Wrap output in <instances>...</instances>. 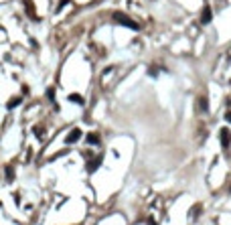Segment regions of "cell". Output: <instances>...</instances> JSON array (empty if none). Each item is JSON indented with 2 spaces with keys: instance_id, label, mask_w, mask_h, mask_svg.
<instances>
[{
  "instance_id": "cell-9",
  "label": "cell",
  "mask_w": 231,
  "mask_h": 225,
  "mask_svg": "<svg viewBox=\"0 0 231 225\" xmlns=\"http://www.w3.org/2000/svg\"><path fill=\"white\" fill-rule=\"evenodd\" d=\"M87 142H91V144H97V142H99V138L95 136V134H91V136H87Z\"/></svg>"
},
{
  "instance_id": "cell-1",
  "label": "cell",
  "mask_w": 231,
  "mask_h": 225,
  "mask_svg": "<svg viewBox=\"0 0 231 225\" xmlns=\"http://www.w3.org/2000/svg\"><path fill=\"white\" fill-rule=\"evenodd\" d=\"M114 21L118 22V24L128 27V28H138L136 22H132V18H130V16H126V14H122V12H114Z\"/></svg>"
},
{
  "instance_id": "cell-8",
  "label": "cell",
  "mask_w": 231,
  "mask_h": 225,
  "mask_svg": "<svg viewBox=\"0 0 231 225\" xmlns=\"http://www.w3.org/2000/svg\"><path fill=\"white\" fill-rule=\"evenodd\" d=\"M69 99H71V102H75V103H83L81 96H77V93H75V96H71V97H69Z\"/></svg>"
},
{
  "instance_id": "cell-4",
  "label": "cell",
  "mask_w": 231,
  "mask_h": 225,
  "mask_svg": "<svg viewBox=\"0 0 231 225\" xmlns=\"http://www.w3.org/2000/svg\"><path fill=\"white\" fill-rule=\"evenodd\" d=\"M79 134H81L79 130H71L69 136H67V142H77V140H79Z\"/></svg>"
},
{
  "instance_id": "cell-6",
  "label": "cell",
  "mask_w": 231,
  "mask_h": 225,
  "mask_svg": "<svg viewBox=\"0 0 231 225\" xmlns=\"http://www.w3.org/2000/svg\"><path fill=\"white\" fill-rule=\"evenodd\" d=\"M18 103H21V97H12V99H10V102H8V108L12 109V108H16V106H18Z\"/></svg>"
},
{
  "instance_id": "cell-2",
  "label": "cell",
  "mask_w": 231,
  "mask_h": 225,
  "mask_svg": "<svg viewBox=\"0 0 231 225\" xmlns=\"http://www.w3.org/2000/svg\"><path fill=\"white\" fill-rule=\"evenodd\" d=\"M229 142H231V132L229 130H221V144L229 146Z\"/></svg>"
},
{
  "instance_id": "cell-5",
  "label": "cell",
  "mask_w": 231,
  "mask_h": 225,
  "mask_svg": "<svg viewBox=\"0 0 231 225\" xmlns=\"http://www.w3.org/2000/svg\"><path fill=\"white\" fill-rule=\"evenodd\" d=\"M199 108L203 109V112H207V109H209V103H207V97H199Z\"/></svg>"
},
{
  "instance_id": "cell-7",
  "label": "cell",
  "mask_w": 231,
  "mask_h": 225,
  "mask_svg": "<svg viewBox=\"0 0 231 225\" xmlns=\"http://www.w3.org/2000/svg\"><path fill=\"white\" fill-rule=\"evenodd\" d=\"M4 172H6V178L10 181V178H14V171H12V166H6L4 168Z\"/></svg>"
},
{
  "instance_id": "cell-3",
  "label": "cell",
  "mask_w": 231,
  "mask_h": 225,
  "mask_svg": "<svg viewBox=\"0 0 231 225\" xmlns=\"http://www.w3.org/2000/svg\"><path fill=\"white\" fill-rule=\"evenodd\" d=\"M201 22H203V24L211 22V8L209 6H205V10L201 12Z\"/></svg>"
},
{
  "instance_id": "cell-10",
  "label": "cell",
  "mask_w": 231,
  "mask_h": 225,
  "mask_svg": "<svg viewBox=\"0 0 231 225\" xmlns=\"http://www.w3.org/2000/svg\"><path fill=\"white\" fill-rule=\"evenodd\" d=\"M225 118H227V122H231V112H227V116H225Z\"/></svg>"
}]
</instances>
